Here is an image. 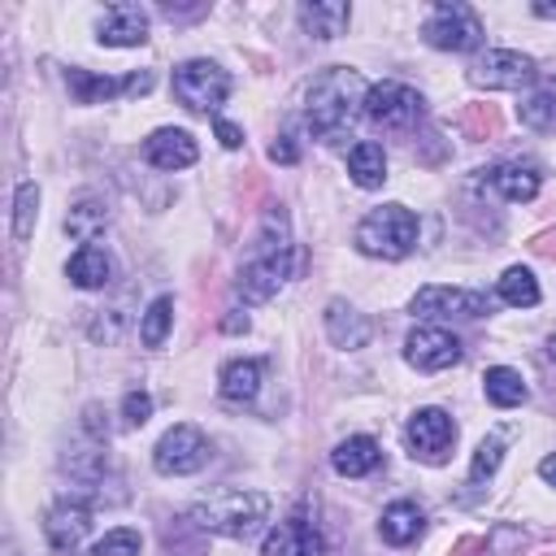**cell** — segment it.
Instances as JSON below:
<instances>
[{"label":"cell","instance_id":"1","mask_svg":"<svg viewBox=\"0 0 556 556\" xmlns=\"http://www.w3.org/2000/svg\"><path fill=\"white\" fill-rule=\"evenodd\" d=\"M365 78L348 65H330L321 70L313 83H308V96H304V122L313 130V139L321 143H339L348 139L356 113H365Z\"/></svg>","mask_w":556,"mask_h":556},{"label":"cell","instance_id":"2","mask_svg":"<svg viewBox=\"0 0 556 556\" xmlns=\"http://www.w3.org/2000/svg\"><path fill=\"white\" fill-rule=\"evenodd\" d=\"M291 269H295V243L287 235V213L282 208H269L265 222H261V235L252 243V256L239 269L235 291L248 304H261V300H269V295H278L287 287Z\"/></svg>","mask_w":556,"mask_h":556},{"label":"cell","instance_id":"3","mask_svg":"<svg viewBox=\"0 0 556 556\" xmlns=\"http://www.w3.org/2000/svg\"><path fill=\"white\" fill-rule=\"evenodd\" d=\"M265 517H269V495L248 491V486H222V491L204 495L191 508L195 526H204L213 534H226V539H248Z\"/></svg>","mask_w":556,"mask_h":556},{"label":"cell","instance_id":"4","mask_svg":"<svg viewBox=\"0 0 556 556\" xmlns=\"http://www.w3.org/2000/svg\"><path fill=\"white\" fill-rule=\"evenodd\" d=\"M356 248L365 256H378V261H400L417 248V217L413 208L404 204H382V208H369L356 226Z\"/></svg>","mask_w":556,"mask_h":556},{"label":"cell","instance_id":"5","mask_svg":"<svg viewBox=\"0 0 556 556\" xmlns=\"http://www.w3.org/2000/svg\"><path fill=\"white\" fill-rule=\"evenodd\" d=\"M426 43L430 48H443V52H473L482 43V22L469 4L460 0H439L421 26Z\"/></svg>","mask_w":556,"mask_h":556},{"label":"cell","instance_id":"6","mask_svg":"<svg viewBox=\"0 0 556 556\" xmlns=\"http://www.w3.org/2000/svg\"><path fill=\"white\" fill-rule=\"evenodd\" d=\"M174 96L191 113H213L230 96V74L213 61H182L174 70Z\"/></svg>","mask_w":556,"mask_h":556},{"label":"cell","instance_id":"7","mask_svg":"<svg viewBox=\"0 0 556 556\" xmlns=\"http://www.w3.org/2000/svg\"><path fill=\"white\" fill-rule=\"evenodd\" d=\"M204 460H208V439H204V430L191 426V421L169 426V430L161 434L156 452H152V465H156V473H165V478L195 473Z\"/></svg>","mask_w":556,"mask_h":556},{"label":"cell","instance_id":"8","mask_svg":"<svg viewBox=\"0 0 556 556\" xmlns=\"http://www.w3.org/2000/svg\"><path fill=\"white\" fill-rule=\"evenodd\" d=\"M534 61L526 52H513V48H486L473 65H469V83L473 87H486V91H517L526 83H534Z\"/></svg>","mask_w":556,"mask_h":556},{"label":"cell","instance_id":"9","mask_svg":"<svg viewBox=\"0 0 556 556\" xmlns=\"http://www.w3.org/2000/svg\"><path fill=\"white\" fill-rule=\"evenodd\" d=\"M365 117L382 130H408L421 117V96L408 83H374L365 91Z\"/></svg>","mask_w":556,"mask_h":556},{"label":"cell","instance_id":"10","mask_svg":"<svg viewBox=\"0 0 556 556\" xmlns=\"http://www.w3.org/2000/svg\"><path fill=\"white\" fill-rule=\"evenodd\" d=\"M404 439H408V447H413L417 460L439 465L452 452V443H456V421L443 408H417L408 417V426H404Z\"/></svg>","mask_w":556,"mask_h":556},{"label":"cell","instance_id":"11","mask_svg":"<svg viewBox=\"0 0 556 556\" xmlns=\"http://www.w3.org/2000/svg\"><path fill=\"white\" fill-rule=\"evenodd\" d=\"M404 361L421 374H439V369H452L460 361V339L443 326H413L408 339H404Z\"/></svg>","mask_w":556,"mask_h":556},{"label":"cell","instance_id":"12","mask_svg":"<svg viewBox=\"0 0 556 556\" xmlns=\"http://www.w3.org/2000/svg\"><path fill=\"white\" fill-rule=\"evenodd\" d=\"M65 87L78 104H100V100H113V96H143L152 87V74L148 70H135L126 78H104V74H91V70H78L70 65L65 70Z\"/></svg>","mask_w":556,"mask_h":556},{"label":"cell","instance_id":"13","mask_svg":"<svg viewBox=\"0 0 556 556\" xmlns=\"http://www.w3.org/2000/svg\"><path fill=\"white\" fill-rule=\"evenodd\" d=\"M413 313L417 317H482L491 313L486 291H469V287H421L413 295Z\"/></svg>","mask_w":556,"mask_h":556},{"label":"cell","instance_id":"14","mask_svg":"<svg viewBox=\"0 0 556 556\" xmlns=\"http://www.w3.org/2000/svg\"><path fill=\"white\" fill-rule=\"evenodd\" d=\"M87 530H91V508L78 504V500H61V504H52V508L43 513V539H48V547L61 552V556H74V552L83 547Z\"/></svg>","mask_w":556,"mask_h":556},{"label":"cell","instance_id":"15","mask_svg":"<svg viewBox=\"0 0 556 556\" xmlns=\"http://www.w3.org/2000/svg\"><path fill=\"white\" fill-rule=\"evenodd\" d=\"M96 39L104 48H139V43H148V9H139V4H109L100 26H96Z\"/></svg>","mask_w":556,"mask_h":556},{"label":"cell","instance_id":"16","mask_svg":"<svg viewBox=\"0 0 556 556\" xmlns=\"http://www.w3.org/2000/svg\"><path fill=\"white\" fill-rule=\"evenodd\" d=\"M143 156H148V165H156V169H187V165H195L200 148H195V139H191L187 130L161 126V130H152V135L143 139Z\"/></svg>","mask_w":556,"mask_h":556},{"label":"cell","instance_id":"17","mask_svg":"<svg viewBox=\"0 0 556 556\" xmlns=\"http://www.w3.org/2000/svg\"><path fill=\"white\" fill-rule=\"evenodd\" d=\"M261 556H321V534L313 530V521H304L300 513L278 521L269 534H265V547Z\"/></svg>","mask_w":556,"mask_h":556},{"label":"cell","instance_id":"18","mask_svg":"<svg viewBox=\"0 0 556 556\" xmlns=\"http://www.w3.org/2000/svg\"><path fill=\"white\" fill-rule=\"evenodd\" d=\"M326 334H330V343H334V348L356 352V348H365V343H369L374 326H369V317H365V313H356L352 304L330 300V304H326Z\"/></svg>","mask_w":556,"mask_h":556},{"label":"cell","instance_id":"19","mask_svg":"<svg viewBox=\"0 0 556 556\" xmlns=\"http://www.w3.org/2000/svg\"><path fill=\"white\" fill-rule=\"evenodd\" d=\"M486 182L508 200V204H526V200H534L539 195V187H543V174L534 169V165H521V161H508V165H495L491 174H486Z\"/></svg>","mask_w":556,"mask_h":556},{"label":"cell","instance_id":"20","mask_svg":"<svg viewBox=\"0 0 556 556\" xmlns=\"http://www.w3.org/2000/svg\"><path fill=\"white\" fill-rule=\"evenodd\" d=\"M330 465H334V473H343V478H365V473H374V469L382 465V452H378V443H374L369 434H352V439H343V443L330 452Z\"/></svg>","mask_w":556,"mask_h":556},{"label":"cell","instance_id":"21","mask_svg":"<svg viewBox=\"0 0 556 556\" xmlns=\"http://www.w3.org/2000/svg\"><path fill=\"white\" fill-rule=\"evenodd\" d=\"M421 530H426V517H421V508H417L413 500H395V504H387L382 517H378V534H382L391 547H404V543L421 539Z\"/></svg>","mask_w":556,"mask_h":556},{"label":"cell","instance_id":"22","mask_svg":"<svg viewBox=\"0 0 556 556\" xmlns=\"http://www.w3.org/2000/svg\"><path fill=\"white\" fill-rule=\"evenodd\" d=\"M348 22H352V9H348L343 0H313V4H300V26H304V35H313V39H339Z\"/></svg>","mask_w":556,"mask_h":556},{"label":"cell","instance_id":"23","mask_svg":"<svg viewBox=\"0 0 556 556\" xmlns=\"http://www.w3.org/2000/svg\"><path fill=\"white\" fill-rule=\"evenodd\" d=\"M65 274H70V282H74V287L96 291V287H109V278H113V261H109V252H104V248L87 243V248H78V252L70 256Z\"/></svg>","mask_w":556,"mask_h":556},{"label":"cell","instance_id":"24","mask_svg":"<svg viewBox=\"0 0 556 556\" xmlns=\"http://www.w3.org/2000/svg\"><path fill=\"white\" fill-rule=\"evenodd\" d=\"M217 391H222V400H230V404L256 400V391H261V361H230V365H222Z\"/></svg>","mask_w":556,"mask_h":556},{"label":"cell","instance_id":"25","mask_svg":"<svg viewBox=\"0 0 556 556\" xmlns=\"http://www.w3.org/2000/svg\"><path fill=\"white\" fill-rule=\"evenodd\" d=\"M348 174H352V182L356 187H382V178H387V152H382V143H374V139H361V143H352V152H348Z\"/></svg>","mask_w":556,"mask_h":556},{"label":"cell","instance_id":"26","mask_svg":"<svg viewBox=\"0 0 556 556\" xmlns=\"http://www.w3.org/2000/svg\"><path fill=\"white\" fill-rule=\"evenodd\" d=\"M517 117H521V126H530V130H539V135H556V83L534 87V91L517 104Z\"/></svg>","mask_w":556,"mask_h":556},{"label":"cell","instance_id":"27","mask_svg":"<svg viewBox=\"0 0 556 556\" xmlns=\"http://www.w3.org/2000/svg\"><path fill=\"white\" fill-rule=\"evenodd\" d=\"M482 391H486V400H491L495 408H517V404L530 395L526 378H521L517 369H508V365H491L486 378H482Z\"/></svg>","mask_w":556,"mask_h":556},{"label":"cell","instance_id":"28","mask_svg":"<svg viewBox=\"0 0 556 556\" xmlns=\"http://www.w3.org/2000/svg\"><path fill=\"white\" fill-rule=\"evenodd\" d=\"M104 226H109V208H104L100 200H78V204L65 213V235L78 239L83 248H87Z\"/></svg>","mask_w":556,"mask_h":556},{"label":"cell","instance_id":"29","mask_svg":"<svg viewBox=\"0 0 556 556\" xmlns=\"http://www.w3.org/2000/svg\"><path fill=\"white\" fill-rule=\"evenodd\" d=\"M500 300L513 308H534L539 304V278L526 265H508L500 274Z\"/></svg>","mask_w":556,"mask_h":556},{"label":"cell","instance_id":"30","mask_svg":"<svg viewBox=\"0 0 556 556\" xmlns=\"http://www.w3.org/2000/svg\"><path fill=\"white\" fill-rule=\"evenodd\" d=\"M169 326H174V300H169V295H156V300L143 308V321H139L143 348H161L165 334H169Z\"/></svg>","mask_w":556,"mask_h":556},{"label":"cell","instance_id":"31","mask_svg":"<svg viewBox=\"0 0 556 556\" xmlns=\"http://www.w3.org/2000/svg\"><path fill=\"white\" fill-rule=\"evenodd\" d=\"M35 217H39V187L35 182H22L17 187V200H13V239H30L35 230Z\"/></svg>","mask_w":556,"mask_h":556},{"label":"cell","instance_id":"32","mask_svg":"<svg viewBox=\"0 0 556 556\" xmlns=\"http://www.w3.org/2000/svg\"><path fill=\"white\" fill-rule=\"evenodd\" d=\"M500 460H504V439H500V434L482 439L478 452H473V465H469V486H478L482 478H491V473L500 469Z\"/></svg>","mask_w":556,"mask_h":556},{"label":"cell","instance_id":"33","mask_svg":"<svg viewBox=\"0 0 556 556\" xmlns=\"http://www.w3.org/2000/svg\"><path fill=\"white\" fill-rule=\"evenodd\" d=\"M139 547H143V543H139V534L122 526V530H109V534L91 547V556H139Z\"/></svg>","mask_w":556,"mask_h":556},{"label":"cell","instance_id":"34","mask_svg":"<svg viewBox=\"0 0 556 556\" xmlns=\"http://www.w3.org/2000/svg\"><path fill=\"white\" fill-rule=\"evenodd\" d=\"M122 417H126V426H143V421L152 417V395H148V391H126Z\"/></svg>","mask_w":556,"mask_h":556},{"label":"cell","instance_id":"35","mask_svg":"<svg viewBox=\"0 0 556 556\" xmlns=\"http://www.w3.org/2000/svg\"><path fill=\"white\" fill-rule=\"evenodd\" d=\"M295 143H291V135H278L274 143H269V161H282V165H295Z\"/></svg>","mask_w":556,"mask_h":556},{"label":"cell","instance_id":"36","mask_svg":"<svg viewBox=\"0 0 556 556\" xmlns=\"http://www.w3.org/2000/svg\"><path fill=\"white\" fill-rule=\"evenodd\" d=\"M217 139H222V148H239V143H243V130H239L235 122H222V117H217Z\"/></svg>","mask_w":556,"mask_h":556},{"label":"cell","instance_id":"37","mask_svg":"<svg viewBox=\"0 0 556 556\" xmlns=\"http://www.w3.org/2000/svg\"><path fill=\"white\" fill-rule=\"evenodd\" d=\"M539 478H543V482H552V486H556V452H552V456H543V460H539Z\"/></svg>","mask_w":556,"mask_h":556},{"label":"cell","instance_id":"38","mask_svg":"<svg viewBox=\"0 0 556 556\" xmlns=\"http://www.w3.org/2000/svg\"><path fill=\"white\" fill-rule=\"evenodd\" d=\"M534 13L539 17H556V4H534Z\"/></svg>","mask_w":556,"mask_h":556},{"label":"cell","instance_id":"39","mask_svg":"<svg viewBox=\"0 0 556 556\" xmlns=\"http://www.w3.org/2000/svg\"><path fill=\"white\" fill-rule=\"evenodd\" d=\"M547 356H552V361H556V334H552V339H547Z\"/></svg>","mask_w":556,"mask_h":556}]
</instances>
